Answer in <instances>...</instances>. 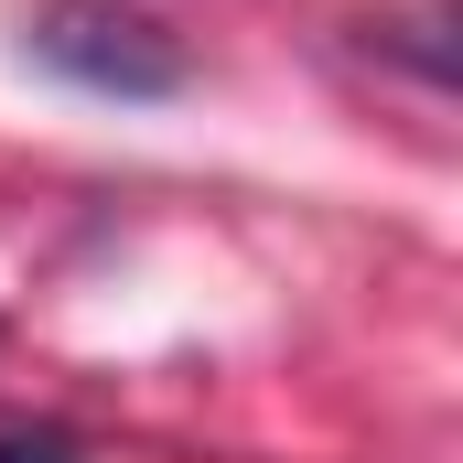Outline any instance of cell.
<instances>
[{
  "label": "cell",
  "mask_w": 463,
  "mask_h": 463,
  "mask_svg": "<svg viewBox=\"0 0 463 463\" xmlns=\"http://www.w3.org/2000/svg\"><path fill=\"white\" fill-rule=\"evenodd\" d=\"M22 43H33L43 76H65V87H87V98H118V109L184 98V76H194L184 43H173V22L140 11V0H43Z\"/></svg>",
  "instance_id": "6da1fadb"
},
{
  "label": "cell",
  "mask_w": 463,
  "mask_h": 463,
  "mask_svg": "<svg viewBox=\"0 0 463 463\" xmlns=\"http://www.w3.org/2000/svg\"><path fill=\"white\" fill-rule=\"evenodd\" d=\"M0 463H76L65 431H0Z\"/></svg>",
  "instance_id": "7a4b0ae2"
}]
</instances>
